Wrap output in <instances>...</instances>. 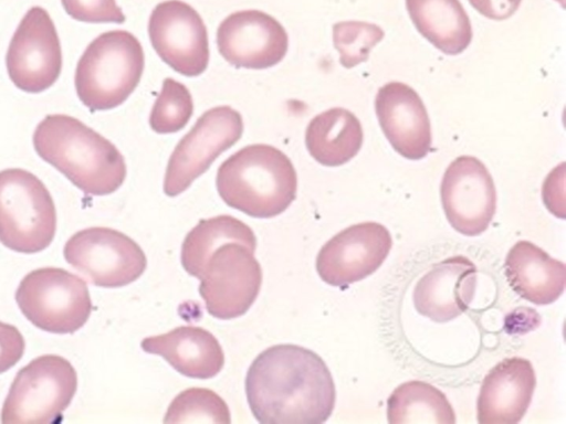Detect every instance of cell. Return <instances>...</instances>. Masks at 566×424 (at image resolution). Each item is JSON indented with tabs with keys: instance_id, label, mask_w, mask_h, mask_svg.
Listing matches in <instances>:
<instances>
[{
	"instance_id": "6da1fadb",
	"label": "cell",
	"mask_w": 566,
	"mask_h": 424,
	"mask_svg": "<svg viewBox=\"0 0 566 424\" xmlns=\"http://www.w3.org/2000/svg\"><path fill=\"white\" fill-rule=\"evenodd\" d=\"M245 394L261 424H321L332 415L336 400L324 360L291 343L266 348L252 361Z\"/></svg>"
},
{
	"instance_id": "7a4b0ae2",
	"label": "cell",
	"mask_w": 566,
	"mask_h": 424,
	"mask_svg": "<svg viewBox=\"0 0 566 424\" xmlns=\"http://www.w3.org/2000/svg\"><path fill=\"white\" fill-rule=\"evenodd\" d=\"M32 140L36 153L85 194H111L126 178L125 159L115 145L75 117L45 116Z\"/></svg>"
},
{
	"instance_id": "3957f363",
	"label": "cell",
	"mask_w": 566,
	"mask_h": 424,
	"mask_svg": "<svg viewBox=\"0 0 566 424\" xmlns=\"http://www.w3.org/2000/svg\"><path fill=\"white\" fill-rule=\"evenodd\" d=\"M216 184L227 205L252 218L269 219L283 213L295 200L297 176L284 152L255 144L220 165Z\"/></svg>"
},
{
	"instance_id": "277c9868",
	"label": "cell",
	"mask_w": 566,
	"mask_h": 424,
	"mask_svg": "<svg viewBox=\"0 0 566 424\" xmlns=\"http://www.w3.org/2000/svg\"><path fill=\"white\" fill-rule=\"evenodd\" d=\"M144 65L143 46L133 33L104 32L86 46L77 62L76 94L91 112L115 108L137 87Z\"/></svg>"
},
{
	"instance_id": "5b68a950",
	"label": "cell",
	"mask_w": 566,
	"mask_h": 424,
	"mask_svg": "<svg viewBox=\"0 0 566 424\" xmlns=\"http://www.w3.org/2000/svg\"><path fill=\"white\" fill-rule=\"evenodd\" d=\"M55 231V205L44 183L24 169L0 171V242L33 254L52 243Z\"/></svg>"
},
{
	"instance_id": "8992f818",
	"label": "cell",
	"mask_w": 566,
	"mask_h": 424,
	"mask_svg": "<svg viewBox=\"0 0 566 424\" xmlns=\"http://www.w3.org/2000/svg\"><path fill=\"white\" fill-rule=\"evenodd\" d=\"M77 373L61 356H40L15 375L1 411V423H54L70 405Z\"/></svg>"
},
{
	"instance_id": "52a82bcc",
	"label": "cell",
	"mask_w": 566,
	"mask_h": 424,
	"mask_svg": "<svg viewBox=\"0 0 566 424\" xmlns=\"http://www.w3.org/2000/svg\"><path fill=\"white\" fill-rule=\"evenodd\" d=\"M15 300L30 322L57 335L77 331L92 311L86 283L60 267H42L27 274Z\"/></svg>"
},
{
	"instance_id": "ba28073f",
	"label": "cell",
	"mask_w": 566,
	"mask_h": 424,
	"mask_svg": "<svg viewBox=\"0 0 566 424\" xmlns=\"http://www.w3.org/2000/svg\"><path fill=\"white\" fill-rule=\"evenodd\" d=\"M63 255L93 285L106 288L135 282L147 266L144 251L133 239L104 226L74 233L65 243Z\"/></svg>"
},
{
	"instance_id": "9c48e42d",
	"label": "cell",
	"mask_w": 566,
	"mask_h": 424,
	"mask_svg": "<svg viewBox=\"0 0 566 424\" xmlns=\"http://www.w3.org/2000/svg\"><path fill=\"white\" fill-rule=\"evenodd\" d=\"M253 254L241 243L227 242L206 261L199 294L212 317L238 318L253 305L262 284V269Z\"/></svg>"
},
{
	"instance_id": "30bf717a",
	"label": "cell",
	"mask_w": 566,
	"mask_h": 424,
	"mask_svg": "<svg viewBox=\"0 0 566 424\" xmlns=\"http://www.w3.org/2000/svg\"><path fill=\"white\" fill-rule=\"evenodd\" d=\"M243 120L230 106L205 112L175 147L167 165L164 192L176 197L205 173L242 136Z\"/></svg>"
},
{
	"instance_id": "8fae6325",
	"label": "cell",
	"mask_w": 566,
	"mask_h": 424,
	"mask_svg": "<svg viewBox=\"0 0 566 424\" xmlns=\"http://www.w3.org/2000/svg\"><path fill=\"white\" fill-rule=\"evenodd\" d=\"M10 80L21 91L41 93L50 88L62 71L60 39L49 12L29 9L15 29L6 55Z\"/></svg>"
},
{
	"instance_id": "7c38bea8",
	"label": "cell",
	"mask_w": 566,
	"mask_h": 424,
	"mask_svg": "<svg viewBox=\"0 0 566 424\" xmlns=\"http://www.w3.org/2000/svg\"><path fill=\"white\" fill-rule=\"evenodd\" d=\"M148 34L159 57L185 76L202 74L209 62L208 32L200 14L181 0L159 2L151 11Z\"/></svg>"
},
{
	"instance_id": "4fadbf2b",
	"label": "cell",
	"mask_w": 566,
	"mask_h": 424,
	"mask_svg": "<svg viewBox=\"0 0 566 424\" xmlns=\"http://www.w3.org/2000/svg\"><path fill=\"white\" fill-rule=\"evenodd\" d=\"M440 195L447 220L457 232L476 236L489 227L496 191L492 176L478 158H455L443 174Z\"/></svg>"
},
{
	"instance_id": "5bb4252c",
	"label": "cell",
	"mask_w": 566,
	"mask_h": 424,
	"mask_svg": "<svg viewBox=\"0 0 566 424\" xmlns=\"http://www.w3.org/2000/svg\"><path fill=\"white\" fill-rule=\"evenodd\" d=\"M391 245V235L380 223L350 225L322 246L316 257L317 274L328 285L346 287L375 273Z\"/></svg>"
},
{
	"instance_id": "9a60e30c",
	"label": "cell",
	"mask_w": 566,
	"mask_h": 424,
	"mask_svg": "<svg viewBox=\"0 0 566 424\" xmlns=\"http://www.w3.org/2000/svg\"><path fill=\"white\" fill-rule=\"evenodd\" d=\"M217 45L231 65L264 70L284 59L289 36L272 15L260 10H242L229 14L219 24Z\"/></svg>"
},
{
	"instance_id": "2e32d148",
	"label": "cell",
	"mask_w": 566,
	"mask_h": 424,
	"mask_svg": "<svg viewBox=\"0 0 566 424\" xmlns=\"http://www.w3.org/2000/svg\"><path fill=\"white\" fill-rule=\"evenodd\" d=\"M379 125L392 148L409 160L424 158L431 147V126L423 102L401 82L381 86L375 98Z\"/></svg>"
},
{
	"instance_id": "e0dca14e",
	"label": "cell",
	"mask_w": 566,
	"mask_h": 424,
	"mask_svg": "<svg viewBox=\"0 0 566 424\" xmlns=\"http://www.w3.org/2000/svg\"><path fill=\"white\" fill-rule=\"evenodd\" d=\"M478 269L462 255L432 266L418 280L412 293L417 311L436 322H447L469 308L476 289Z\"/></svg>"
},
{
	"instance_id": "ac0fdd59",
	"label": "cell",
	"mask_w": 566,
	"mask_h": 424,
	"mask_svg": "<svg viewBox=\"0 0 566 424\" xmlns=\"http://www.w3.org/2000/svg\"><path fill=\"white\" fill-rule=\"evenodd\" d=\"M536 386L530 360L513 357L494 365L484 377L476 402L480 424H516L525 415Z\"/></svg>"
},
{
	"instance_id": "d6986e66",
	"label": "cell",
	"mask_w": 566,
	"mask_h": 424,
	"mask_svg": "<svg viewBox=\"0 0 566 424\" xmlns=\"http://www.w3.org/2000/svg\"><path fill=\"white\" fill-rule=\"evenodd\" d=\"M142 349L163 357L176 371L192 379L216 377L224 364L217 338L195 326H180L166 333L142 340Z\"/></svg>"
},
{
	"instance_id": "ffe728a7",
	"label": "cell",
	"mask_w": 566,
	"mask_h": 424,
	"mask_svg": "<svg viewBox=\"0 0 566 424\" xmlns=\"http://www.w3.org/2000/svg\"><path fill=\"white\" fill-rule=\"evenodd\" d=\"M504 271L511 288L535 305H548L564 293L566 268L528 241L516 242L509 251Z\"/></svg>"
},
{
	"instance_id": "44dd1931",
	"label": "cell",
	"mask_w": 566,
	"mask_h": 424,
	"mask_svg": "<svg viewBox=\"0 0 566 424\" xmlns=\"http://www.w3.org/2000/svg\"><path fill=\"white\" fill-rule=\"evenodd\" d=\"M363 138L359 119L342 107L316 115L305 131L310 155L326 167H338L353 159L363 145Z\"/></svg>"
},
{
	"instance_id": "7402d4cb",
	"label": "cell",
	"mask_w": 566,
	"mask_h": 424,
	"mask_svg": "<svg viewBox=\"0 0 566 424\" xmlns=\"http://www.w3.org/2000/svg\"><path fill=\"white\" fill-rule=\"evenodd\" d=\"M416 29L447 55L463 52L472 40L470 19L459 0H406Z\"/></svg>"
},
{
	"instance_id": "603a6c76",
	"label": "cell",
	"mask_w": 566,
	"mask_h": 424,
	"mask_svg": "<svg viewBox=\"0 0 566 424\" xmlns=\"http://www.w3.org/2000/svg\"><path fill=\"white\" fill-rule=\"evenodd\" d=\"M227 242L241 243L252 251L256 247V237L251 227L234 216L222 214L200 220L181 245L184 269L199 278L211 253Z\"/></svg>"
},
{
	"instance_id": "cb8c5ba5",
	"label": "cell",
	"mask_w": 566,
	"mask_h": 424,
	"mask_svg": "<svg viewBox=\"0 0 566 424\" xmlns=\"http://www.w3.org/2000/svg\"><path fill=\"white\" fill-rule=\"evenodd\" d=\"M387 420L391 424H454L455 413L444 393L423 381L397 386L387 400Z\"/></svg>"
},
{
	"instance_id": "d4e9b609",
	"label": "cell",
	"mask_w": 566,
	"mask_h": 424,
	"mask_svg": "<svg viewBox=\"0 0 566 424\" xmlns=\"http://www.w3.org/2000/svg\"><path fill=\"white\" fill-rule=\"evenodd\" d=\"M165 423L212 422L231 423L227 403L216 392L205 388H190L170 403Z\"/></svg>"
},
{
	"instance_id": "484cf974",
	"label": "cell",
	"mask_w": 566,
	"mask_h": 424,
	"mask_svg": "<svg viewBox=\"0 0 566 424\" xmlns=\"http://www.w3.org/2000/svg\"><path fill=\"white\" fill-rule=\"evenodd\" d=\"M193 113V102L188 88L180 82L167 77L151 108L149 125L157 134L181 130Z\"/></svg>"
},
{
	"instance_id": "4316f807",
	"label": "cell",
	"mask_w": 566,
	"mask_h": 424,
	"mask_svg": "<svg viewBox=\"0 0 566 424\" xmlns=\"http://www.w3.org/2000/svg\"><path fill=\"white\" fill-rule=\"evenodd\" d=\"M380 26L363 21H343L333 25V42L339 53V62L354 67L365 62L370 50L384 39Z\"/></svg>"
},
{
	"instance_id": "83f0119b",
	"label": "cell",
	"mask_w": 566,
	"mask_h": 424,
	"mask_svg": "<svg viewBox=\"0 0 566 424\" xmlns=\"http://www.w3.org/2000/svg\"><path fill=\"white\" fill-rule=\"evenodd\" d=\"M74 20L90 23H123L126 18L115 0H61Z\"/></svg>"
},
{
	"instance_id": "f1b7e54d",
	"label": "cell",
	"mask_w": 566,
	"mask_h": 424,
	"mask_svg": "<svg viewBox=\"0 0 566 424\" xmlns=\"http://www.w3.org/2000/svg\"><path fill=\"white\" fill-rule=\"evenodd\" d=\"M25 342L13 325L0 321V373L11 369L22 358Z\"/></svg>"
},
{
	"instance_id": "f546056e",
	"label": "cell",
	"mask_w": 566,
	"mask_h": 424,
	"mask_svg": "<svg viewBox=\"0 0 566 424\" xmlns=\"http://www.w3.org/2000/svg\"><path fill=\"white\" fill-rule=\"evenodd\" d=\"M522 0H469L471 6L485 18L504 20L520 7Z\"/></svg>"
}]
</instances>
